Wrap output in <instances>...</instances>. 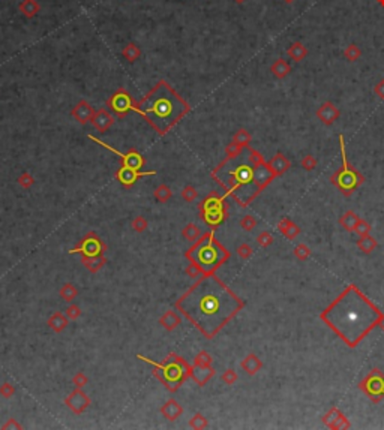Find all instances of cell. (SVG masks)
Returning <instances> with one entry per match:
<instances>
[{
  "mask_svg": "<svg viewBox=\"0 0 384 430\" xmlns=\"http://www.w3.org/2000/svg\"><path fill=\"white\" fill-rule=\"evenodd\" d=\"M362 57V48L357 45V44H348L345 48H344V58L348 60V62H357L359 58Z\"/></svg>",
  "mask_w": 384,
  "mask_h": 430,
  "instance_id": "37",
  "label": "cell"
},
{
  "mask_svg": "<svg viewBox=\"0 0 384 430\" xmlns=\"http://www.w3.org/2000/svg\"><path fill=\"white\" fill-rule=\"evenodd\" d=\"M240 368H242L248 375L254 376V375H257V374L264 368V364H263V362L260 360V357H258L257 354L251 352V354H248V356L240 362Z\"/></svg>",
  "mask_w": 384,
  "mask_h": 430,
  "instance_id": "23",
  "label": "cell"
},
{
  "mask_svg": "<svg viewBox=\"0 0 384 430\" xmlns=\"http://www.w3.org/2000/svg\"><path fill=\"white\" fill-rule=\"evenodd\" d=\"M267 164H269V166L272 168V171L276 174V177L282 176L284 172H287V171L291 168V162H290V160L284 156V153H281V152H276L275 156H273Z\"/></svg>",
  "mask_w": 384,
  "mask_h": 430,
  "instance_id": "24",
  "label": "cell"
},
{
  "mask_svg": "<svg viewBox=\"0 0 384 430\" xmlns=\"http://www.w3.org/2000/svg\"><path fill=\"white\" fill-rule=\"evenodd\" d=\"M185 256L188 261L195 262L204 274H213L230 260L231 254L216 238L215 231L212 230L201 234V237L185 252Z\"/></svg>",
  "mask_w": 384,
  "mask_h": 430,
  "instance_id": "5",
  "label": "cell"
},
{
  "mask_svg": "<svg viewBox=\"0 0 384 430\" xmlns=\"http://www.w3.org/2000/svg\"><path fill=\"white\" fill-rule=\"evenodd\" d=\"M300 165H302V168L305 171H312V170H315L318 166V160L312 154H305L302 158V160H300Z\"/></svg>",
  "mask_w": 384,
  "mask_h": 430,
  "instance_id": "46",
  "label": "cell"
},
{
  "mask_svg": "<svg viewBox=\"0 0 384 430\" xmlns=\"http://www.w3.org/2000/svg\"><path fill=\"white\" fill-rule=\"evenodd\" d=\"M153 195H155V200H156L158 202L165 204V202H168V201L171 200L173 190H171L170 186H167V184H159V186L155 189Z\"/></svg>",
  "mask_w": 384,
  "mask_h": 430,
  "instance_id": "38",
  "label": "cell"
},
{
  "mask_svg": "<svg viewBox=\"0 0 384 430\" xmlns=\"http://www.w3.org/2000/svg\"><path fill=\"white\" fill-rule=\"evenodd\" d=\"M339 140V150H341V156H342V165L330 176V183L339 189L345 196L353 195V192L365 183V176L357 171L350 162H348V156L345 152V138L344 135L338 136Z\"/></svg>",
  "mask_w": 384,
  "mask_h": 430,
  "instance_id": "7",
  "label": "cell"
},
{
  "mask_svg": "<svg viewBox=\"0 0 384 430\" xmlns=\"http://www.w3.org/2000/svg\"><path fill=\"white\" fill-rule=\"evenodd\" d=\"M15 392H17V388H15L11 382H3V384L0 386V396L5 398V399L14 398V396H15Z\"/></svg>",
  "mask_w": 384,
  "mask_h": 430,
  "instance_id": "56",
  "label": "cell"
},
{
  "mask_svg": "<svg viewBox=\"0 0 384 430\" xmlns=\"http://www.w3.org/2000/svg\"><path fill=\"white\" fill-rule=\"evenodd\" d=\"M212 363H213V358H212V356L207 352V351H200L197 356H195V358H194V364L195 366H204V368H207V366H212Z\"/></svg>",
  "mask_w": 384,
  "mask_h": 430,
  "instance_id": "43",
  "label": "cell"
},
{
  "mask_svg": "<svg viewBox=\"0 0 384 430\" xmlns=\"http://www.w3.org/2000/svg\"><path fill=\"white\" fill-rule=\"evenodd\" d=\"M114 122H116L114 116H113L107 108H99V110L95 111V116H93V118H92L90 123L95 126V129H96L98 132L105 134V132L113 126Z\"/></svg>",
  "mask_w": 384,
  "mask_h": 430,
  "instance_id": "19",
  "label": "cell"
},
{
  "mask_svg": "<svg viewBox=\"0 0 384 430\" xmlns=\"http://www.w3.org/2000/svg\"><path fill=\"white\" fill-rule=\"evenodd\" d=\"M65 315H66L71 321H75V320H78V318L81 316V309H80V306H78V304L71 303V304L66 308Z\"/></svg>",
  "mask_w": 384,
  "mask_h": 430,
  "instance_id": "54",
  "label": "cell"
},
{
  "mask_svg": "<svg viewBox=\"0 0 384 430\" xmlns=\"http://www.w3.org/2000/svg\"><path fill=\"white\" fill-rule=\"evenodd\" d=\"M371 230H372V226H371V224L369 222H366L365 219H360L359 220V224H357V226H356V234L359 236V237H362V236H368V234H371Z\"/></svg>",
  "mask_w": 384,
  "mask_h": 430,
  "instance_id": "55",
  "label": "cell"
},
{
  "mask_svg": "<svg viewBox=\"0 0 384 430\" xmlns=\"http://www.w3.org/2000/svg\"><path fill=\"white\" fill-rule=\"evenodd\" d=\"M284 2H285V3H288V4H291V3H294L296 0H284Z\"/></svg>",
  "mask_w": 384,
  "mask_h": 430,
  "instance_id": "62",
  "label": "cell"
},
{
  "mask_svg": "<svg viewBox=\"0 0 384 430\" xmlns=\"http://www.w3.org/2000/svg\"><path fill=\"white\" fill-rule=\"evenodd\" d=\"M17 183H18V186L20 188H23V189H30L33 184H35V177L30 174V172H27V171H24V172H21L20 176H18V178H17Z\"/></svg>",
  "mask_w": 384,
  "mask_h": 430,
  "instance_id": "42",
  "label": "cell"
},
{
  "mask_svg": "<svg viewBox=\"0 0 384 430\" xmlns=\"http://www.w3.org/2000/svg\"><path fill=\"white\" fill-rule=\"evenodd\" d=\"M315 114H317V118H318L324 126H332L335 122L339 120V117H341V110H339L333 102L326 100L324 104H321V105L317 108Z\"/></svg>",
  "mask_w": 384,
  "mask_h": 430,
  "instance_id": "16",
  "label": "cell"
},
{
  "mask_svg": "<svg viewBox=\"0 0 384 430\" xmlns=\"http://www.w3.org/2000/svg\"><path fill=\"white\" fill-rule=\"evenodd\" d=\"M182 237L186 240V242H197L200 237H201V231L200 228L195 225V224H186L182 230Z\"/></svg>",
  "mask_w": 384,
  "mask_h": 430,
  "instance_id": "36",
  "label": "cell"
},
{
  "mask_svg": "<svg viewBox=\"0 0 384 430\" xmlns=\"http://www.w3.org/2000/svg\"><path fill=\"white\" fill-rule=\"evenodd\" d=\"M180 322H182V318H180L177 309H176V310H171V309H170V310H167L165 314H162V316L159 318V326H161L162 328H165L167 332L176 330V328L180 326Z\"/></svg>",
  "mask_w": 384,
  "mask_h": 430,
  "instance_id": "25",
  "label": "cell"
},
{
  "mask_svg": "<svg viewBox=\"0 0 384 430\" xmlns=\"http://www.w3.org/2000/svg\"><path fill=\"white\" fill-rule=\"evenodd\" d=\"M95 108L84 99H81L72 110H71V116L74 117V120H77L80 124H87L89 122H92L93 116H95Z\"/></svg>",
  "mask_w": 384,
  "mask_h": 430,
  "instance_id": "18",
  "label": "cell"
},
{
  "mask_svg": "<svg viewBox=\"0 0 384 430\" xmlns=\"http://www.w3.org/2000/svg\"><path fill=\"white\" fill-rule=\"evenodd\" d=\"M248 160H249V164H251L252 166H257V165L266 162V160H264V156H263L257 148H254V147H251V146L248 147Z\"/></svg>",
  "mask_w": 384,
  "mask_h": 430,
  "instance_id": "44",
  "label": "cell"
},
{
  "mask_svg": "<svg viewBox=\"0 0 384 430\" xmlns=\"http://www.w3.org/2000/svg\"><path fill=\"white\" fill-rule=\"evenodd\" d=\"M131 228H132L135 232L141 234V232H144V231L149 228V220H147L143 214H138V216H135V218L132 219Z\"/></svg>",
  "mask_w": 384,
  "mask_h": 430,
  "instance_id": "40",
  "label": "cell"
},
{
  "mask_svg": "<svg viewBox=\"0 0 384 430\" xmlns=\"http://www.w3.org/2000/svg\"><path fill=\"white\" fill-rule=\"evenodd\" d=\"M189 111L191 105L165 80H159L144 98L137 100L135 112H138L158 135L164 136Z\"/></svg>",
  "mask_w": 384,
  "mask_h": 430,
  "instance_id": "3",
  "label": "cell"
},
{
  "mask_svg": "<svg viewBox=\"0 0 384 430\" xmlns=\"http://www.w3.org/2000/svg\"><path fill=\"white\" fill-rule=\"evenodd\" d=\"M242 152H243V147L231 141L230 144L225 146V159H236L242 154Z\"/></svg>",
  "mask_w": 384,
  "mask_h": 430,
  "instance_id": "45",
  "label": "cell"
},
{
  "mask_svg": "<svg viewBox=\"0 0 384 430\" xmlns=\"http://www.w3.org/2000/svg\"><path fill=\"white\" fill-rule=\"evenodd\" d=\"M375 2H377L381 8H384V0H375Z\"/></svg>",
  "mask_w": 384,
  "mask_h": 430,
  "instance_id": "60",
  "label": "cell"
},
{
  "mask_svg": "<svg viewBox=\"0 0 384 430\" xmlns=\"http://www.w3.org/2000/svg\"><path fill=\"white\" fill-rule=\"evenodd\" d=\"M122 56H123L129 63H134L135 60H138V58H140V56H141V50H140V46H138L135 42H129V44H126V45L123 46V50H122Z\"/></svg>",
  "mask_w": 384,
  "mask_h": 430,
  "instance_id": "34",
  "label": "cell"
},
{
  "mask_svg": "<svg viewBox=\"0 0 384 430\" xmlns=\"http://www.w3.org/2000/svg\"><path fill=\"white\" fill-rule=\"evenodd\" d=\"M189 428L194 430L207 429V428H209V420H207L203 414L197 412V414H194V417L189 420Z\"/></svg>",
  "mask_w": 384,
  "mask_h": 430,
  "instance_id": "39",
  "label": "cell"
},
{
  "mask_svg": "<svg viewBox=\"0 0 384 430\" xmlns=\"http://www.w3.org/2000/svg\"><path fill=\"white\" fill-rule=\"evenodd\" d=\"M359 220H360L359 214H357L356 212H353V210H348V212H345V213L339 218V225H341L345 231L354 232V231H356V226H357V224H359Z\"/></svg>",
  "mask_w": 384,
  "mask_h": 430,
  "instance_id": "30",
  "label": "cell"
},
{
  "mask_svg": "<svg viewBox=\"0 0 384 430\" xmlns=\"http://www.w3.org/2000/svg\"><path fill=\"white\" fill-rule=\"evenodd\" d=\"M72 384H74V387H77V388H84V387L89 384V376H87L84 372H77V374L72 376Z\"/></svg>",
  "mask_w": 384,
  "mask_h": 430,
  "instance_id": "53",
  "label": "cell"
},
{
  "mask_svg": "<svg viewBox=\"0 0 384 430\" xmlns=\"http://www.w3.org/2000/svg\"><path fill=\"white\" fill-rule=\"evenodd\" d=\"M276 178V174L272 171L267 162H263L257 166H254V180L260 192H263L273 180Z\"/></svg>",
  "mask_w": 384,
  "mask_h": 430,
  "instance_id": "17",
  "label": "cell"
},
{
  "mask_svg": "<svg viewBox=\"0 0 384 430\" xmlns=\"http://www.w3.org/2000/svg\"><path fill=\"white\" fill-rule=\"evenodd\" d=\"M311 249L308 248V244L305 243H299L296 248H294V256L299 260V261H308L311 258Z\"/></svg>",
  "mask_w": 384,
  "mask_h": 430,
  "instance_id": "41",
  "label": "cell"
},
{
  "mask_svg": "<svg viewBox=\"0 0 384 430\" xmlns=\"http://www.w3.org/2000/svg\"><path fill=\"white\" fill-rule=\"evenodd\" d=\"M156 171H140V170H135V168H131V166H125V165H120V168L116 171V180L125 188V189H131L140 178L143 177H147V176H155Z\"/></svg>",
  "mask_w": 384,
  "mask_h": 430,
  "instance_id": "14",
  "label": "cell"
},
{
  "mask_svg": "<svg viewBox=\"0 0 384 430\" xmlns=\"http://www.w3.org/2000/svg\"><path fill=\"white\" fill-rule=\"evenodd\" d=\"M185 273H186V276H189L191 279H200L201 276H204V273L201 272V268L195 264V262H191L189 261V264L186 266V268H185Z\"/></svg>",
  "mask_w": 384,
  "mask_h": 430,
  "instance_id": "50",
  "label": "cell"
},
{
  "mask_svg": "<svg viewBox=\"0 0 384 430\" xmlns=\"http://www.w3.org/2000/svg\"><path fill=\"white\" fill-rule=\"evenodd\" d=\"M137 358L144 362L146 364H149L153 369L152 375L170 393L177 392L186 382V380H189V376H191V368L192 366L174 352H170L162 362L150 360L141 354H137Z\"/></svg>",
  "mask_w": 384,
  "mask_h": 430,
  "instance_id": "6",
  "label": "cell"
},
{
  "mask_svg": "<svg viewBox=\"0 0 384 430\" xmlns=\"http://www.w3.org/2000/svg\"><path fill=\"white\" fill-rule=\"evenodd\" d=\"M270 72L276 80H284L291 72V64L285 58L279 57L270 64Z\"/></svg>",
  "mask_w": 384,
  "mask_h": 430,
  "instance_id": "28",
  "label": "cell"
},
{
  "mask_svg": "<svg viewBox=\"0 0 384 430\" xmlns=\"http://www.w3.org/2000/svg\"><path fill=\"white\" fill-rule=\"evenodd\" d=\"M257 219L252 216V214H245L242 219H240V222H239V225H240V228L243 230V231H252L255 226H257Z\"/></svg>",
  "mask_w": 384,
  "mask_h": 430,
  "instance_id": "48",
  "label": "cell"
},
{
  "mask_svg": "<svg viewBox=\"0 0 384 430\" xmlns=\"http://www.w3.org/2000/svg\"><path fill=\"white\" fill-rule=\"evenodd\" d=\"M287 54H288V57H290L293 62L299 63V62H302V60H305V58L308 57L309 51H308V48L305 46V44H302L300 40H294V42L287 48Z\"/></svg>",
  "mask_w": 384,
  "mask_h": 430,
  "instance_id": "27",
  "label": "cell"
},
{
  "mask_svg": "<svg viewBox=\"0 0 384 430\" xmlns=\"http://www.w3.org/2000/svg\"><path fill=\"white\" fill-rule=\"evenodd\" d=\"M107 250V244L104 240L93 231L87 232L81 242L69 250V254H78L81 256H99L104 255Z\"/></svg>",
  "mask_w": 384,
  "mask_h": 430,
  "instance_id": "11",
  "label": "cell"
},
{
  "mask_svg": "<svg viewBox=\"0 0 384 430\" xmlns=\"http://www.w3.org/2000/svg\"><path fill=\"white\" fill-rule=\"evenodd\" d=\"M180 194H182L183 201H186V202H194V201L197 200V196H198V192H197V189H195L192 184L185 186Z\"/></svg>",
  "mask_w": 384,
  "mask_h": 430,
  "instance_id": "47",
  "label": "cell"
},
{
  "mask_svg": "<svg viewBox=\"0 0 384 430\" xmlns=\"http://www.w3.org/2000/svg\"><path fill=\"white\" fill-rule=\"evenodd\" d=\"M237 380H239V375H237V372L233 370V369H227V370L221 375V381H222L225 386H233V384L237 382Z\"/></svg>",
  "mask_w": 384,
  "mask_h": 430,
  "instance_id": "52",
  "label": "cell"
},
{
  "mask_svg": "<svg viewBox=\"0 0 384 430\" xmlns=\"http://www.w3.org/2000/svg\"><path fill=\"white\" fill-rule=\"evenodd\" d=\"M69 324V318L63 314V312H54L48 320H47V326L50 330H53L54 333H62Z\"/></svg>",
  "mask_w": 384,
  "mask_h": 430,
  "instance_id": "26",
  "label": "cell"
},
{
  "mask_svg": "<svg viewBox=\"0 0 384 430\" xmlns=\"http://www.w3.org/2000/svg\"><path fill=\"white\" fill-rule=\"evenodd\" d=\"M374 93L384 100V78H381L375 86H374Z\"/></svg>",
  "mask_w": 384,
  "mask_h": 430,
  "instance_id": "58",
  "label": "cell"
},
{
  "mask_svg": "<svg viewBox=\"0 0 384 430\" xmlns=\"http://www.w3.org/2000/svg\"><path fill=\"white\" fill-rule=\"evenodd\" d=\"M65 405H66V408H68L71 412H74L75 416H81V414H84V412L90 408L92 400H90V398L84 393L83 388H77V387H75V388L69 393V396H66Z\"/></svg>",
  "mask_w": 384,
  "mask_h": 430,
  "instance_id": "13",
  "label": "cell"
},
{
  "mask_svg": "<svg viewBox=\"0 0 384 430\" xmlns=\"http://www.w3.org/2000/svg\"><path fill=\"white\" fill-rule=\"evenodd\" d=\"M243 308L245 302L215 273L197 279L176 302L177 312L206 339H213Z\"/></svg>",
  "mask_w": 384,
  "mask_h": 430,
  "instance_id": "1",
  "label": "cell"
},
{
  "mask_svg": "<svg viewBox=\"0 0 384 430\" xmlns=\"http://www.w3.org/2000/svg\"><path fill=\"white\" fill-rule=\"evenodd\" d=\"M255 242H257V244L261 246V248H269V246L273 244V236H272L269 231H263V232H260V234L257 236Z\"/></svg>",
  "mask_w": 384,
  "mask_h": 430,
  "instance_id": "49",
  "label": "cell"
},
{
  "mask_svg": "<svg viewBox=\"0 0 384 430\" xmlns=\"http://www.w3.org/2000/svg\"><path fill=\"white\" fill-rule=\"evenodd\" d=\"M215 374H216V370H215L212 366L204 368V366H195V364H192L189 380H192L198 387H204V386L215 376Z\"/></svg>",
  "mask_w": 384,
  "mask_h": 430,
  "instance_id": "20",
  "label": "cell"
},
{
  "mask_svg": "<svg viewBox=\"0 0 384 430\" xmlns=\"http://www.w3.org/2000/svg\"><path fill=\"white\" fill-rule=\"evenodd\" d=\"M357 387L372 404L384 400V374L380 369H371Z\"/></svg>",
  "mask_w": 384,
  "mask_h": 430,
  "instance_id": "9",
  "label": "cell"
},
{
  "mask_svg": "<svg viewBox=\"0 0 384 430\" xmlns=\"http://www.w3.org/2000/svg\"><path fill=\"white\" fill-rule=\"evenodd\" d=\"M234 2H236L237 4H243V3H245L246 0H234Z\"/></svg>",
  "mask_w": 384,
  "mask_h": 430,
  "instance_id": "61",
  "label": "cell"
},
{
  "mask_svg": "<svg viewBox=\"0 0 384 430\" xmlns=\"http://www.w3.org/2000/svg\"><path fill=\"white\" fill-rule=\"evenodd\" d=\"M278 231L287 238V240H294L300 236L302 230L297 224L293 222V219L290 218H282L279 222H278Z\"/></svg>",
  "mask_w": 384,
  "mask_h": 430,
  "instance_id": "21",
  "label": "cell"
},
{
  "mask_svg": "<svg viewBox=\"0 0 384 430\" xmlns=\"http://www.w3.org/2000/svg\"><path fill=\"white\" fill-rule=\"evenodd\" d=\"M378 327H380V330H381V332H384V316H383V320L380 321V326H378Z\"/></svg>",
  "mask_w": 384,
  "mask_h": 430,
  "instance_id": "59",
  "label": "cell"
},
{
  "mask_svg": "<svg viewBox=\"0 0 384 430\" xmlns=\"http://www.w3.org/2000/svg\"><path fill=\"white\" fill-rule=\"evenodd\" d=\"M18 9H20V12H21L26 18L30 20V18H35V16L38 15L41 6H39L38 0H23V2L18 4Z\"/></svg>",
  "mask_w": 384,
  "mask_h": 430,
  "instance_id": "32",
  "label": "cell"
},
{
  "mask_svg": "<svg viewBox=\"0 0 384 430\" xmlns=\"http://www.w3.org/2000/svg\"><path fill=\"white\" fill-rule=\"evenodd\" d=\"M356 246L359 248V250L360 252H363V254H372L377 248H378V242H377V238L375 237H372L371 234H368V236H362V237H359V240H357V243H356Z\"/></svg>",
  "mask_w": 384,
  "mask_h": 430,
  "instance_id": "31",
  "label": "cell"
},
{
  "mask_svg": "<svg viewBox=\"0 0 384 430\" xmlns=\"http://www.w3.org/2000/svg\"><path fill=\"white\" fill-rule=\"evenodd\" d=\"M107 108L113 112L117 118H125L129 112L137 111V100L132 98V94L123 88L119 87L108 99H107Z\"/></svg>",
  "mask_w": 384,
  "mask_h": 430,
  "instance_id": "10",
  "label": "cell"
},
{
  "mask_svg": "<svg viewBox=\"0 0 384 430\" xmlns=\"http://www.w3.org/2000/svg\"><path fill=\"white\" fill-rule=\"evenodd\" d=\"M87 136H89V140L98 142L99 146H102V147H105L107 150H110V152H113L114 154H117L119 159H120V165L131 166V168H135V170H140V171H141V168L146 165L144 156H143L138 150H135V148H129L128 152H119L117 148H114V147H111L110 144H107V142H104V141L95 138L93 135H87Z\"/></svg>",
  "mask_w": 384,
  "mask_h": 430,
  "instance_id": "12",
  "label": "cell"
},
{
  "mask_svg": "<svg viewBox=\"0 0 384 430\" xmlns=\"http://www.w3.org/2000/svg\"><path fill=\"white\" fill-rule=\"evenodd\" d=\"M323 424L326 428L332 430H344V429H350L351 428V423L348 422V418L342 414V411L336 406L330 408L324 417H323Z\"/></svg>",
  "mask_w": 384,
  "mask_h": 430,
  "instance_id": "15",
  "label": "cell"
},
{
  "mask_svg": "<svg viewBox=\"0 0 384 430\" xmlns=\"http://www.w3.org/2000/svg\"><path fill=\"white\" fill-rule=\"evenodd\" d=\"M384 312L356 285L345 290L320 314V320L348 346L356 348L380 326Z\"/></svg>",
  "mask_w": 384,
  "mask_h": 430,
  "instance_id": "2",
  "label": "cell"
},
{
  "mask_svg": "<svg viewBox=\"0 0 384 430\" xmlns=\"http://www.w3.org/2000/svg\"><path fill=\"white\" fill-rule=\"evenodd\" d=\"M210 176L225 190V195L231 196L240 207H248L261 194L255 184L254 166L249 160L231 168L219 162Z\"/></svg>",
  "mask_w": 384,
  "mask_h": 430,
  "instance_id": "4",
  "label": "cell"
},
{
  "mask_svg": "<svg viewBox=\"0 0 384 430\" xmlns=\"http://www.w3.org/2000/svg\"><path fill=\"white\" fill-rule=\"evenodd\" d=\"M233 142H236L237 146L243 147V148H248L251 146V141H252V135L245 129V128H240L234 132L233 135Z\"/></svg>",
  "mask_w": 384,
  "mask_h": 430,
  "instance_id": "35",
  "label": "cell"
},
{
  "mask_svg": "<svg viewBox=\"0 0 384 430\" xmlns=\"http://www.w3.org/2000/svg\"><path fill=\"white\" fill-rule=\"evenodd\" d=\"M225 196L227 195H219L216 192H212L198 204L200 218L213 231L219 225H222L228 218V204L225 201Z\"/></svg>",
  "mask_w": 384,
  "mask_h": 430,
  "instance_id": "8",
  "label": "cell"
},
{
  "mask_svg": "<svg viewBox=\"0 0 384 430\" xmlns=\"http://www.w3.org/2000/svg\"><path fill=\"white\" fill-rule=\"evenodd\" d=\"M161 414L165 420L168 422H176L180 418V416L183 414V408L182 405L176 400V399H168L162 406H161Z\"/></svg>",
  "mask_w": 384,
  "mask_h": 430,
  "instance_id": "22",
  "label": "cell"
},
{
  "mask_svg": "<svg viewBox=\"0 0 384 430\" xmlns=\"http://www.w3.org/2000/svg\"><path fill=\"white\" fill-rule=\"evenodd\" d=\"M236 252H237L239 258H242L243 261H246V260H249V258L252 256V254H254V249H252V248H251L248 243H240V244L237 246Z\"/></svg>",
  "mask_w": 384,
  "mask_h": 430,
  "instance_id": "51",
  "label": "cell"
},
{
  "mask_svg": "<svg viewBox=\"0 0 384 430\" xmlns=\"http://www.w3.org/2000/svg\"><path fill=\"white\" fill-rule=\"evenodd\" d=\"M2 429L3 430H20L23 429V426L15 420V418H9V420H6V423L5 424H2Z\"/></svg>",
  "mask_w": 384,
  "mask_h": 430,
  "instance_id": "57",
  "label": "cell"
},
{
  "mask_svg": "<svg viewBox=\"0 0 384 430\" xmlns=\"http://www.w3.org/2000/svg\"><path fill=\"white\" fill-rule=\"evenodd\" d=\"M59 296L63 302L66 303H72L77 297H78V290L74 284L71 282H66L62 285V288L59 290Z\"/></svg>",
  "mask_w": 384,
  "mask_h": 430,
  "instance_id": "33",
  "label": "cell"
},
{
  "mask_svg": "<svg viewBox=\"0 0 384 430\" xmlns=\"http://www.w3.org/2000/svg\"><path fill=\"white\" fill-rule=\"evenodd\" d=\"M81 264L86 267L87 272L95 274L107 264V258L104 255H99V256H81Z\"/></svg>",
  "mask_w": 384,
  "mask_h": 430,
  "instance_id": "29",
  "label": "cell"
}]
</instances>
